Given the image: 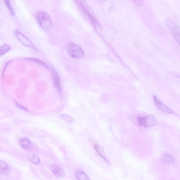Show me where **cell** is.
Returning a JSON list of instances; mask_svg holds the SVG:
<instances>
[{
    "label": "cell",
    "instance_id": "16",
    "mask_svg": "<svg viewBox=\"0 0 180 180\" xmlns=\"http://www.w3.org/2000/svg\"><path fill=\"white\" fill-rule=\"evenodd\" d=\"M25 59L26 60L35 62H36L41 64L42 65L44 66L45 68H49V67H48V66L46 63L44 62V61L39 60V59L33 58H25Z\"/></svg>",
    "mask_w": 180,
    "mask_h": 180
},
{
    "label": "cell",
    "instance_id": "20",
    "mask_svg": "<svg viewBox=\"0 0 180 180\" xmlns=\"http://www.w3.org/2000/svg\"><path fill=\"white\" fill-rule=\"evenodd\" d=\"M11 61H9L8 62H7V63L6 64H5L4 69H3V71H2V73H4V72L5 71V70H6V69L7 68V66H8V64L10 63L11 62Z\"/></svg>",
    "mask_w": 180,
    "mask_h": 180
},
{
    "label": "cell",
    "instance_id": "5",
    "mask_svg": "<svg viewBox=\"0 0 180 180\" xmlns=\"http://www.w3.org/2000/svg\"><path fill=\"white\" fill-rule=\"evenodd\" d=\"M138 121L139 125L145 128L153 127L157 125L158 123L156 119L151 115L141 118H138Z\"/></svg>",
    "mask_w": 180,
    "mask_h": 180
},
{
    "label": "cell",
    "instance_id": "18",
    "mask_svg": "<svg viewBox=\"0 0 180 180\" xmlns=\"http://www.w3.org/2000/svg\"><path fill=\"white\" fill-rule=\"evenodd\" d=\"M5 5H6L7 9H8L11 14L12 16H15V11L13 9L11 5L10 1L6 0V1H5Z\"/></svg>",
    "mask_w": 180,
    "mask_h": 180
},
{
    "label": "cell",
    "instance_id": "8",
    "mask_svg": "<svg viewBox=\"0 0 180 180\" xmlns=\"http://www.w3.org/2000/svg\"><path fill=\"white\" fill-rule=\"evenodd\" d=\"M94 149L95 150L97 155L103 159L107 164H110V161L105 155L103 148L100 145L95 144L94 145Z\"/></svg>",
    "mask_w": 180,
    "mask_h": 180
},
{
    "label": "cell",
    "instance_id": "13",
    "mask_svg": "<svg viewBox=\"0 0 180 180\" xmlns=\"http://www.w3.org/2000/svg\"><path fill=\"white\" fill-rule=\"evenodd\" d=\"M10 169L7 164L3 161L0 162V172L3 174H7L10 172Z\"/></svg>",
    "mask_w": 180,
    "mask_h": 180
},
{
    "label": "cell",
    "instance_id": "4",
    "mask_svg": "<svg viewBox=\"0 0 180 180\" xmlns=\"http://www.w3.org/2000/svg\"><path fill=\"white\" fill-rule=\"evenodd\" d=\"M14 35L16 38L25 46L31 48V49L35 50H38V48L36 46H35L33 43L30 41V40L19 30H16L14 31Z\"/></svg>",
    "mask_w": 180,
    "mask_h": 180
},
{
    "label": "cell",
    "instance_id": "7",
    "mask_svg": "<svg viewBox=\"0 0 180 180\" xmlns=\"http://www.w3.org/2000/svg\"><path fill=\"white\" fill-rule=\"evenodd\" d=\"M53 84L58 92L61 94V79L58 72L53 68L52 69Z\"/></svg>",
    "mask_w": 180,
    "mask_h": 180
},
{
    "label": "cell",
    "instance_id": "11",
    "mask_svg": "<svg viewBox=\"0 0 180 180\" xmlns=\"http://www.w3.org/2000/svg\"><path fill=\"white\" fill-rule=\"evenodd\" d=\"M161 159L164 163L167 164H173L175 161L173 156L168 153H164Z\"/></svg>",
    "mask_w": 180,
    "mask_h": 180
},
{
    "label": "cell",
    "instance_id": "15",
    "mask_svg": "<svg viewBox=\"0 0 180 180\" xmlns=\"http://www.w3.org/2000/svg\"><path fill=\"white\" fill-rule=\"evenodd\" d=\"M59 118L67 122L72 123L74 122L72 118L69 115L66 114H61L58 115Z\"/></svg>",
    "mask_w": 180,
    "mask_h": 180
},
{
    "label": "cell",
    "instance_id": "21",
    "mask_svg": "<svg viewBox=\"0 0 180 180\" xmlns=\"http://www.w3.org/2000/svg\"><path fill=\"white\" fill-rule=\"evenodd\" d=\"M136 3L138 5H141L142 4V2L141 1H136Z\"/></svg>",
    "mask_w": 180,
    "mask_h": 180
},
{
    "label": "cell",
    "instance_id": "9",
    "mask_svg": "<svg viewBox=\"0 0 180 180\" xmlns=\"http://www.w3.org/2000/svg\"><path fill=\"white\" fill-rule=\"evenodd\" d=\"M50 169L52 173L58 177H62L65 174L62 169L58 165H53L51 166Z\"/></svg>",
    "mask_w": 180,
    "mask_h": 180
},
{
    "label": "cell",
    "instance_id": "1",
    "mask_svg": "<svg viewBox=\"0 0 180 180\" xmlns=\"http://www.w3.org/2000/svg\"><path fill=\"white\" fill-rule=\"evenodd\" d=\"M165 25L172 36L180 46V26L170 18L164 20Z\"/></svg>",
    "mask_w": 180,
    "mask_h": 180
},
{
    "label": "cell",
    "instance_id": "6",
    "mask_svg": "<svg viewBox=\"0 0 180 180\" xmlns=\"http://www.w3.org/2000/svg\"><path fill=\"white\" fill-rule=\"evenodd\" d=\"M154 101L155 106L159 111L164 113L168 114L173 113V111L170 108L165 105L162 102H161L159 99L156 96H154L153 97Z\"/></svg>",
    "mask_w": 180,
    "mask_h": 180
},
{
    "label": "cell",
    "instance_id": "2",
    "mask_svg": "<svg viewBox=\"0 0 180 180\" xmlns=\"http://www.w3.org/2000/svg\"><path fill=\"white\" fill-rule=\"evenodd\" d=\"M36 17L39 25L44 30H49L52 28V21L48 13L44 12H39L36 13Z\"/></svg>",
    "mask_w": 180,
    "mask_h": 180
},
{
    "label": "cell",
    "instance_id": "17",
    "mask_svg": "<svg viewBox=\"0 0 180 180\" xmlns=\"http://www.w3.org/2000/svg\"><path fill=\"white\" fill-rule=\"evenodd\" d=\"M29 160L30 162L33 164H37L40 162V159L38 156L36 155H34L29 157Z\"/></svg>",
    "mask_w": 180,
    "mask_h": 180
},
{
    "label": "cell",
    "instance_id": "10",
    "mask_svg": "<svg viewBox=\"0 0 180 180\" xmlns=\"http://www.w3.org/2000/svg\"><path fill=\"white\" fill-rule=\"evenodd\" d=\"M74 175L77 180H90L87 174L80 169L75 171Z\"/></svg>",
    "mask_w": 180,
    "mask_h": 180
},
{
    "label": "cell",
    "instance_id": "3",
    "mask_svg": "<svg viewBox=\"0 0 180 180\" xmlns=\"http://www.w3.org/2000/svg\"><path fill=\"white\" fill-rule=\"evenodd\" d=\"M66 49L68 55L72 58L80 59L84 56V53L82 48L73 43H69Z\"/></svg>",
    "mask_w": 180,
    "mask_h": 180
},
{
    "label": "cell",
    "instance_id": "14",
    "mask_svg": "<svg viewBox=\"0 0 180 180\" xmlns=\"http://www.w3.org/2000/svg\"><path fill=\"white\" fill-rule=\"evenodd\" d=\"M11 47L9 45L4 44L2 45L0 47V56H2L4 55L5 53L11 49Z\"/></svg>",
    "mask_w": 180,
    "mask_h": 180
},
{
    "label": "cell",
    "instance_id": "19",
    "mask_svg": "<svg viewBox=\"0 0 180 180\" xmlns=\"http://www.w3.org/2000/svg\"><path fill=\"white\" fill-rule=\"evenodd\" d=\"M16 104L17 106L20 109H21L22 110H25V111H28V109L26 108H25V107H24L23 106L21 105V104L17 103H16Z\"/></svg>",
    "mask_w": 180,
    "mask_h": 180
},
{
    "label": "cell",
    "instance_id": "12",
    "mask_svg": "<svg viewBox=\"0 0 180 180\" xmlns=\"http://www.w3.org/2000/svg\"><path fill=\"white\" fill-rule=\"evenodd\" d=\"M20 144L23 148L28 149L31 146V142L28 138H21L20 139Z\"/></svg>",
    "mask_w": 180,
    "mask_h": 180
}]
</instances>
